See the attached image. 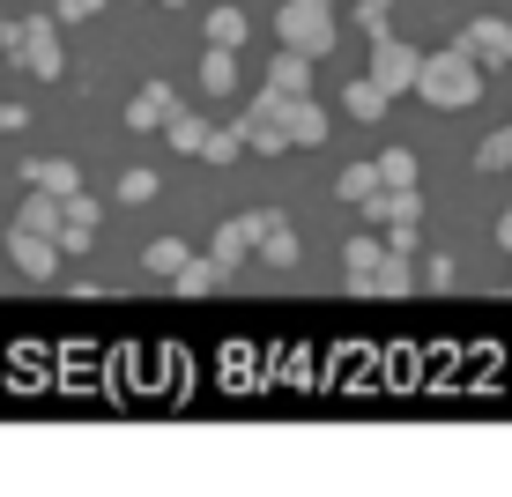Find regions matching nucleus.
Here are the masks:
<instances>
[{
  "instance_id": "nucleus-1",
  "label": "nucleus",
  "mask_w": 512,
  "mask_h": 497,
  "mask_svg": "<svg viewBox=\"0 0 512 497\" xmlns=\"http://www.w3.org/2000/svg\"><path fill=\"white\" fill-rule=\"evenodd\" d=\"M416 97H423V104H438V112H468V104L483 97V60H475V52H461V45L431 52V60H423Z\"/></svg>"
},
{
  "instance_id": "nucleus-2",
  "label": "nucleus",
  "mask_w": 512,
  "mask_h": 497,
  "mask_svg": "<svg viewBox=\"0 0 512 497\" xmlns=\"http://www.w3.org/2000/svg\"><path fill=\"white\" fill-rule=\"evenodd\" d=\"M275 38L320 60V52L334 45V8H327V0H282V15H275Z\"/></svg>"
},
{
  "instance_id": "nucleus-3",
  "label": "nucleus",
  "mask_w": 512,
  "mask_h": 497,
  "mask_svg": "<svg viewBox=\"0 0 512 497\" xmlns=\"http://www.w3.org/2000/svg\"><path fill=\"white\" fill-rule=\"evenodd\" d=\"M238 127H245V149H260V156H282V149H290V119H282V90H260L253 104H238Z\"/></svg>"
},
{
  "instance_id": "nucleus-4",
  "label": "nucleus",
  "mask_w": 512,
  "mask_h": 497,
  "mask_svg": "<svg viewBox=\"0 0 512 497\" xmlns=\"http://www.w3.org/2000/svg\"><path fill=\"white\" fill-rule=\"evenodd\" d=\"M275 223H282L275 208H245V216L216 223V260H223V268H238L245 253H260V245H268V230H275Z\"/></svg>"
},
{
  "instance_id": "nucleus-5",
  "label": "nucleus",
  "mask_w": 512,
  "mask_h": 497,
  "mask_svg": "<svg viewBox=\"0 0 512 497\" xmlns=\"http://www.w3.org/2000/svg\"><path fill=\"white\" fill-rule=\"evenodd\" d=\"M15 60H23L38 82L60 75V67H67V60H60V15H30V23H23V38H15Z\"/></svg>"
},
{
  "instance_id": "nucleus-6",
  "label": "nucleus",
  "mask_w": 512,
  "mask_h": 497,
  "mask_svg": "<svg viewBox=\"0 0 512 497\" xmlns=\"http://www.w3.org/2000/svg\"><path fill=\"white\" fill-rule=\"evenodd\" d=\"M60 253H67V245L52 238V230H30V223L8 230V260H15L30 282H52V275H60Z\"/></svg>"
},
{
  "instance_id": "nucleus-7",
  "label": "nucleus",
  "mask_w": 512,
  "mask_h": 497,
  "mask_svg": "<svg viewBox=\"0 0 512 497\" xmlns=\"http://www.w3.org/2000/svg\"><path fill=\"white\" fill-rule=\"evenodd\" d=\"M372 82L401 97V90H416V82H423V60H416L401 38H379V45H372Z\"/></svg>"
},
{
  "instance_id": "nucleus-8",
  "label": "nucleus",
  "mask_w": 512,
  "mask_h": 497,
  "mask_svg": "<svg viewBox=\"0 0 512 497\" xmlns=\"http://www.w3.org/2000/svg\"><path fill=\"white\" fill-rule=\"evenodd\" d=\"M453 45L475 52L483 67H512V23H505V15H475V23H468Z\"/></svg>"
},
{
  "instance_id": "nucleus-9",
  "label": "nucleus",
  "mask_w": 512,
  "mask_h": 497,
  "mask_svg": "<svg viewBox=\"0 0 512 497\" xmlns=\"http://www.w3.org/2000/svg\"><path fill=\"white\" fill-rule=\"evenodd\" d=\"M379 268H386V238H364V230H357V238L342 245V275H349V290H364V297H372Z\"/></svg>"
},
{
  "instance_id": "nucleus-10",
  "label": "nucleus",
  "mask_w": 512,
  "mask_h": 497,
  "mask_svg": "<svg viewBox=\"0 0 512 497\" xmlns=\"http://www.w3.org/2000/svg\"><path fill=\"white\" fill-rule=\"evenodd\" d=\"M171 112H179V97H171V82H141V90H134V104H127V127L156 134V127H171Z\"/></svg>"
},
{
  "instance_id": "nucleus-11",
  "label": "nucleus",
  "mask_w": 512,
  "mask_h": 497,
  "mask_svg": "<svg viewBox=\"0 0 512 497\" xmlns=\"http://www.w3.org/2000/svg\"><path fill=\"white\" fill-rule=\"evenodd\" d=\"M282 119H290V149H320V141L334 134V119L312 97H282Z\"/></svg>"
},
{
  "instance_id": "nucleus-12",
  "label": "nucleus",
  "mask_w": 512,
  "mask_h": 497,
  "mask_svg": "<svg viewBox=\"0 0 512 497\" xmlns=\"http://www.w3.org/2000/svg\"><path fill=\"white\" fill-rule=\"evenodd\" d=\"M268 90H282V97H312V52L282 45L275 60H268Z\"/></svg>"
},
{
  "instance_id": "nucleus-13",
  "label": "nucleus",
  "mask_w": 512,
  "mask_h": 497,
  "mask_svg": "<svg viewBox=\"0 0 512 497\" xmlns=\"http://www.w3.org/2000/svg\"><path fill=\"white\" fill-rule=\"evenodd\" d=\"M60 245H67V253H90V245H97V201H90V193H67Z\"/></svg>"
},
{
  "instance_id": "nucleus-14",
  "label": "nucleus",
  "mask_w": 512,
  "mask_h": 497,
  "mask_svg": "<svg viewBox=\"0 0 512 497\" xmlns=\"http://www.w3.org/2000/svg\"><path fill=\"white\" fill-rule=\"evenodd\" d=\"M30 186H38V193H60V201H67V193H82V171L75 164H67V156H30Z\"/></svg>"
},
{
  "instance_id": "nucleus-15",
  "label": "nucleus",
  "mask_w": 512,
  "mask_h": 497,
  "mask_svg": "<svg viewBox=\"0 0 512 497\" xmlns=\"http://www.w3.org/2000/svg\"><path fill=\"white\" fill-rule=\"evenodd\" d=\"M201 90L208 97H238V52L231 45H208L201 52Z\"/></svg>"
},
{
  "instance_id": "nucleus-16",
  "label": "nucleus",
  "mask_w": 512,
  "mask_h": 497,
  "mask_svg": "<svg viewBox=\"0 0 512 497\" xmlns=\"http://www.w3.org/2000/svg\"><path fill=\"white\" fill-rule=\"evenodd\" d=\"M208 134H216V127H208L201 112H171V127H164V141H171L179 156H201V149H208Z\"/></svg>"
},
{
  "instance_id": "nucleus-17",
  "label": "nucleus",
  "mask_w": 512,
  "mask_h": 497,
  "mask_svg": "<svg viewBox=\"0 0 512 497\" xmlns=\"http://www.w3.org/2000/svg\"><path fill=\"white\" fill-rule=\"evenodd\" d=\"M342 104H349V112L364 119V127H372V119H386V104H394V90H379V82L364 75V82H349V90H342Z\"/></svg>"
},
{
  "instance_id": "nucleus-18",
  "label": "nucleus",
  "mask_w": 512,
  "mask_h": 497,
  "mask_svg": "<svg viewBox=\"0 0 512 497\" xmlns=\"http://www.w3.org/2000/svg\"><path fill=\"white\" fill-rule=\"evenodd\" d=\"M223 282H231V268H223L216 253H208V260H186V268H179V290H186V297H208V290H223Z\"/></svg>"
},
{
  "instance_id": "nucleus-19",
  "label": "nucleus",
  "mask_w": 512,
  "mask_h": 497,
  "mask_svg": "<svg viewBox=\"0 0 512 497\" xmlns=\"http://www.w3.org/2000/svg\"><path fill=\"white\" fill-rule=\"evenodd\" d=\"M208 45H245V8L238 0H223V8H208Z\"/></svg>"
},
{
  "instance_id": "nucleus-20",
  "label": "nucleus",
  "mask_w": 512,
  "mask_h": 497,
  "mask_svg": "<svg viewBox=\"0 0 512 497\" xmlns=\"http://www.w3.org/2000/svg\"><path fill=\"white\" fill-rule=\"evenodd\" d=\"M409 290H416L409 253H394V245H386V268H379V282H372V297H409Z\"/></svg>"
},
{
  "instance_id": "nucleus-21",
  "label": "nucleus",
  "mask_w": 512,
  "mask_h": 497,
  "mask_svg": "<svg viewBox=\"0 0 512 497\" xmlns=\"http://www.w3.org/2000/svg\"><path fill=\"white\" fill-rule=\"evenodd\" d=\"M379 186H386V179H379V156H372V164H349V171H342V179H334V193H342V201H357V208H364V201H372V193H379Z\"/></svg>"
},
{
  "instance_id": "nucleus-22",
  "label": "nucleus",
  "mask_w": 512,
  "mask_h": 497,
  "mask_svg": "<svg viewBox=\"0 0 512 497\" xmlns=\"http://www.w3.org/2000/svg\"><path fill=\"white\" fill-rule=\"evenodd\" d=\"M186 238H149V253H141V268H149V275H179L186 268Z\"/></svg>"
},
{
  "instance_id": "nucleus-23",
  "label": "nucleus",
  "mask_w": 512,
  "mask_h": 497,
  "mask_svg": "<svg viewBox=\"0 0 512 497\" xmlns=\"http://www.w3.org/2000/svg\"><path fill=\"white\" fill-rule=\"evenodd\" d=\"M238 149H245V127H216L208 149H201V164H238Z\"/></svg>"
},
{
  "instance_id": "nucleus-24",
  "label": "nucleus",
  "mask_w": 512,
  "mask_h": 497,
  "mask_svg": "<svg viewBox=\"0 0 512 497\" xmlns=\"http://www.w3.org/2000/svg\"><path fill=\"white\" fill-rule=\"evenodd\" d=\"M119 201H127V208H141V201H156V171H149V164L119 171Z\"/></svg>"
},
{
  "instance_id": "nucleus-25",
  "label": "nucleus",
  "mask_w": 512,
  "mask_h": 497,
  "mask_svg": "<svg viewBox=\"0 0 512 497\" xmlns=\"http://www.w3.org/2000/svg\"><path fill=\"white\" fill-rule=\"evenodd\" d=\"M475 171H512V127H498L483 149H475Z\"/></svg>"
},
{
  "instance_id": "nucleus-26",
  "label": "nucleus",
  "mask_w": 512,
  "mask_h": 497,
  "mask_svg": "<svg viewBox=\"0 0 512 497\" xmlns=\"http://www.w3.org/2000/svg\"><path fill=\"white\" fill-rule=\"evenodd\" d=\"M357 38H364V45L394 38V23H386V8H379V0H357Z\"/></svg>"
},
{
  "instance_id": "nucleus-27",
  "label": "nucleus",
  "mask_w": 512,
  "mask_h": 497,
  "mask_svg": "<svg viewBox=\"0 0 512 497\" xmlns=\"http://www.w3.org/2000/svg\"><path fill=\"white\" fill-rule=\"evenodd\" d=\"M379 179L386 186H416V149H386L379 156Z\"/></svg>"
},
{
  "instance_id": "nucleus-28",
  "label": "nucleus",
  "mask_w": 512,
  "mask_h": 497,
  "mask_svg": "<svg viewBox=\"0 0 512 497\" xmlns=\"http://www.w3.org/2000/svg\"><path fill=\"white\" fill-rule=\"evenodd\" d=\"M260 253H268L275 268H297V230H290V223H275V230H268V245H260Z\"/></svg>"
},
{
  "instance_id": "nucleus-29",
  "label": "nucleus",
  "mask_w": 512,
  "mask_h": 497,
  "mask_svg": "<svg viewBox=\"0 0 512 497\" xmlns=\"http://www.w3.org/2000/svg\"><path fill=\"white\" fill-rule=\"evenodd\" d=\"M423 290H453V260H446V253L423 260Z\"/></svg>"
},
{
  "instance_id": "nucleus-30",
  "label": "nucleus",
  "mask_w": 512,
  "mask_h": 497,
  "mask_svg": "<svg viewBox=\"0 0 512 497\" xmlns=\"http://www.w3.org/2000/svg\"><path fill=\"white\" fill-rule=\"evenodd\" d=\"M97 8H104V0H60V23H90Z\"/></svg>"
},
{
  "instance_id": "nucleus-31",
  "label": "nucleus",
  "mask_w": 512,
  "mask_h": 497,
  "mask_svg": "<svg viewBox=\"0 0 512 497\" xmlns=\"http://www.w3.org/2000/svg\"><path fill=\"white\" fill-rule=\"evenodd\" d=\"M386 245H394V253H416V223H386Z\"/></svg>"
},
{
  "instance_id": "nucleus-32",
  "label": "nucleus",
  "mask_w": 512,
  "mask_h": 497,
  "mask_svg": "<svg viewBox=\"0 0 512 497\" xmlns=\"http://www.w3.org/2000/svg\"><path fill=\"white\" fill-rule=\"evenodd\" d=\"M23 119H30L23 104H0V134H15V127H23Z\"/></svg>"
},
{
  "instance_id": "nucleus-33",
  "label": "nucleus",
  "mask_w": 512,
  "mask_h": 497,
  "mask_svg": "<svg viewBox=\"0 0 512 497\" xmlns=\"http://www.w3.org/2000/svg\"><path fill=\"white\" fill-rule=\"evenodd\" d=\"M15 38H23V23H0V52H15Z\"/></svg>"
},
{
  "instance_id": "nucleus-34",
  "label": "nucleus",
  "mask_w": 512,
  "mask_h": 497,
  "mask_svg": "<svg viewBox=\"0 0 512 497\" xmlns=\"http://www.w3.org/2000/svg\"><path fill=\"white\" fill-rule=\"evenodd\" d=\"M498 245H505V253H512V208H505V216H498Z\"/></svg>"
},
{
  "instance_id": "nucleus-35",
  "label": "nucleus",
  "mask_w": 512,
  "mask_h": 497,
  "mask_svg": "<svg viewBox=\"0 0 512 497\" xmlns=\"http://www.w3.org/2000/svg\"><path fill=\"white\" fill-rule=\"evenodd\" d=\"M164 8H186V0H164Z\"/></svg>"
},
{
  "instance_id": "nucleus-36",
  "label": "nucleus",
  "mask_w": 512,
  "mask_h": 497,
  "mask_svg": "<svg viewBox=\"0 0 512 497\" xmlns=\"http://www.w3.org/2000/svg\"><path fill=\"white\" fill-rule=\"evenodd\" d=\"M379 8H394V0H379Z\"/></svg>"
},
{
  "instance_id": "nucleus-37",
  "label": "nucleus",
  "mask_w": 512,
  "mask_h": 497,
  "mask_svg": "<svg viewBox=\"0 0 512 497\" xmlns=\"http://www.w3.org/2000/svg\"><path fill=\"white\" fill-rule=\"evenodd\" d=\"M327 8H334V0H327Z\"/></svg>"
}]
</instances>
